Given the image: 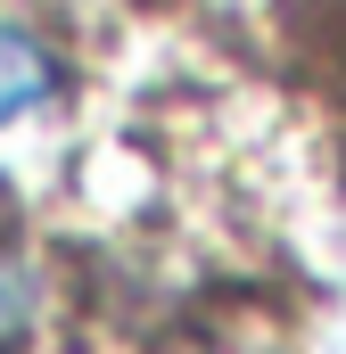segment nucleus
Wrapping results in <instances>:
<instances>
[{"instance_id": "obj_1", "label": "nucleus", "mask_w": 346, "mask_h": 354, "mask_svg": "<svg viewBox=\"0 0 346 354\" xmlns=\"http://www.w3.org/2000/svg\"><path fill=\"white\" fill-rule=\"evenodd\" d=\"M58 91H66V50L50 41V25H33L25 8H0V132L33 124Z\"/></svg>"}, {"instance_id": "obj_2", "label": "nucleus", "mask_w": 346, "mask_h": 354, "mask_svg": "<svg viewBox=\"0 0 346 354\" xmlns=\"http://www.w3.org/2000/svg\"><path fill=\"white\" fill-rule=\"evenodd\" d=\"M33 313H42V272H33L25 231L0 214V354H8L25 330H33Z\"/></svg>"}]
</instances>
